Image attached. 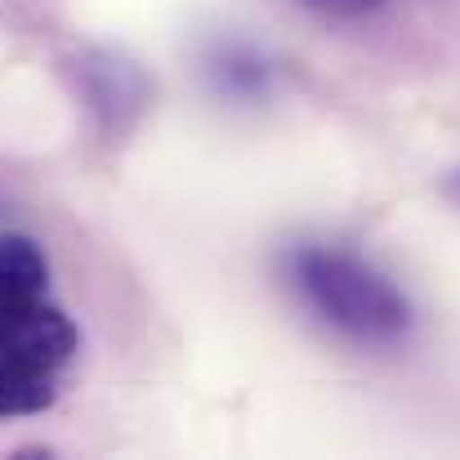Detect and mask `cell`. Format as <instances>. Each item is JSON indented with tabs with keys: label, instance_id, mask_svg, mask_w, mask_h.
I'll return each mask as SVG.
<instances>
[{
	"label": "cell",
	"instance_id": "1",
	"mask_svg": "<svg viewBox=\"0 0 460 460\" xmlns=\"http://www.w3.org/2000/svg\"><path fill=\"white\" fill-rule=\"evenodd\" d=\"M291 296L353 344H398L411 331L407 296L367 260L340 246H296L282 260Z\"/></svg>",
	"mask_w": 460,
	"mask_h": 460
},
{
	"label": "cell",
	"instance_id": "5",
	"mask_svg": "<svg viewBox=\"0 0 460 460\" xmlns=\"http://www.w3.org/2000/svg\"><path fill=\"white\" fill-rule=\"evenodd\" d=\"M305 4L317 13H331V18H362V13H376L380 4H389V0H305Z\"/></svg>",
	"mask_w": 460,
	"mask_h": 460
},
{
	"label": "cell",
	"instance_id": "3",
	"mask_svg": "<svg viewBox=\"0 0 460 460\" xmlns=\"http://www.w3.org/2000/svg\"><path fill=\"white\" fill-rule=\"evenodd\" d=\"M49 296V260L31 237H0V308Z\"/></svg>",
	"mask_w": 460,
	"mask_h": 460
},
{
	"label": "cell",
	"instance_id": "4",
	"mask_svg": "<svg viewBox=\"0 0 460 460\" xmlns=\"http://www.w3.org/2000/svg\"><path fill=\"white\" fill-rule=\"evenodd\" d=\"M54 371L27 367L18 358L0 353V420L9 416H36L45 407H54Z\"/></svg>",
	"mask_w": 460,
	"mask_h": 460
},
{
	"label": "cell",
	"instance_id": "2",
	"mask_svg": "<svg viewBox=\"0 0 460 460\" xmlns=\"http://www.w3.org/2000/svg\"><path fill=\"white\" fill-rule=\"evenodd\" d=\"M76 344H81L76 322L49 296L0 308V353L4 358H18L40 371H58L76 353Z\"/></svg>",
	"mask_w": 460,
	"mask_h": 460
},
{
	"label": "cell",
	"instance_id": "6",
	"mask_svg": "<svg viewBox=\"0 0 460 460\" xmlns=\"http://www.w3.org/2000/svg\"><path fill=\"white\" fill-rule=\"evenodd\" d=\"M456 183H460V179H456Z\"/></svg>",
	"mask_w": 460,
	"mask_h": 460
}]
</instances>
